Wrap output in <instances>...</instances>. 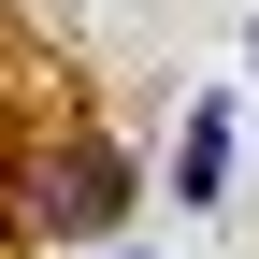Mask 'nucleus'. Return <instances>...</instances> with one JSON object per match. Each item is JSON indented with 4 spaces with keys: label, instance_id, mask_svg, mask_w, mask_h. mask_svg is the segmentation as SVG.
Listing matches in <instances>:
<instances>
[{
    "label": "nucleus",
    "instance_id": "1",
    "mask_svg": "<svg viewBox=\"0 0 259 259\" xmlns=\"http://www.w3.org/2000/svg\"><path fill=\"white\" fill-rule=\"evenodd\" d=\"M29 216H44V231H115V158L101 144L44 158V173H29Z\"/></svg>",
    "mask_w": 259,
    "mask_h": 259
},
{
    "label": "nucleus",
    "instance_id": "2",
    "mask_svg": "<svg viewBox=\"0 0 259 259\" xmlns=\"http://www.w3.org/2000/svg\"><path fill=\"white\" fill-rule=\"evenodd\" d=\"M216 173H231V115H187V202H216Z\"/></svg>",
    "mask_w": 259,
    "mask_h": 259
}]
</instances>
